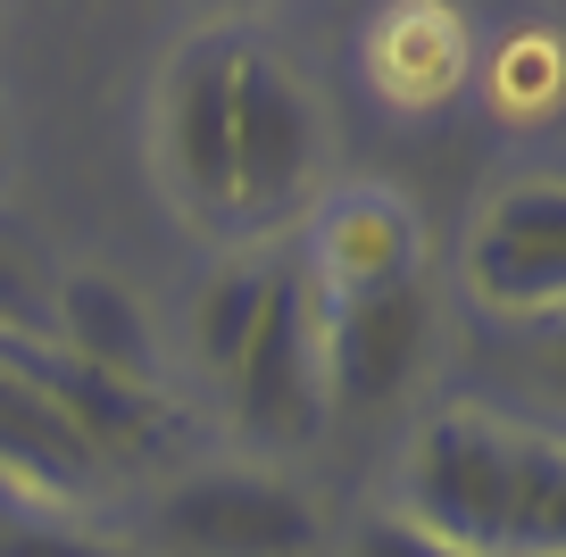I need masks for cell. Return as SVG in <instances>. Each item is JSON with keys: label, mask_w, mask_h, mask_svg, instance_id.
<instances>
[{"label": "cell", "mask_w": 566, "mask_h": 557, "mask_svg": "<svg viewBox=\"0 0 566 557\" xmlns=\"http://www.w3.org/2000/svg\"><path fill=\"white\" fill-rule=\"evenodd\" d=\"M450 557H558L566 540V450L525 424L450 408L417 433L400 507Z\"/></svg>", "instance_id": "6da1fadb"}, {"label": "cell", "mask_w": 566, "mask_h": 557, "mask_svg": "<svg viewBox=\"0 0 566 557\" xmlns=\"http://www.w3.org/2000/svg\"><path fill=\"white\" fill-rule=\"evenodd\" d=\"M325 150L317 101L266 42H233V217L226 225H275L308 192Z\"/></svg>", "instance_id": "7a4b0ae2"}, {"label": "cell", "mask_w": 566, "mask_h": 557, "mask_svg": "<svg viewBox=\"0 0 566 557\" xmlns=\"http://www.w3.org/2000/svg\"><path fill=\"white\" fill-rule=\"evenodd\" d=\"M150 540L167 557H308L317 549V507L283 474L259 466H200L167 483Z\"/></svg>", "instance_id": "3957f363"}, {"label": "cell", "mask_w": 566, "mask_h": 557, "mask_svg": "<svg viewBox=\"0 0 566 557\" xmlns=\"http://www.w3.org/2000/svg\"><path fill=\"white\" fill-rule=\"evenodd\" d=\"M424 333H433V299H424L417 275L317 299V391H325V408H384L417 375Z\"/></svg>", "instance_id": "277c9868"}, {"label": "cell", "mask_w": 566, "mask_h": 557, "mask_svg": "<svg viewBox=\"0 0 566 557\" xmlns=\"http://www.w3.org/2000/svg\"><path fill=\"white\" fill-rule=\"evenodd\" d=\"M226 408L242 417V433L259 441H308L325 417V391H317V299H308L301 266H283L275 292H266L259 333L242 341L226 383Z\"/></svg>", "instance_id": "5b68a950"}, {"label": "cell", "mask_w": 566, "mask_h": 557, "mask_svg": "<svg viewBox=\"0 0 566 557\" xmlns=\"http://www.w3.org/2000/svg\"><path fill=\"white\" fill-rule=\"evenodd\" d=\"M467 292L492 316H549L566 299V192L549 175L483 200L467 233Z\"/></svg>", "instance_id": "8992f818"}, {"label": "cell", "mask_w": 566, "mask_h": 557, "mask_svg": "<svg viewBox=\"0 0 566 557\" xmlns=\"http://www.w3.org/2000/svg\"><path fill=\"white\" fill-rule=\"evenodd\" d=\"M101 474L108 458L51 391V341L0 333V483H18L25 500H84Z\"/></svg>", "instance_id": "52a82bcc"}, {"label": "cell", "mask_w": 566, "mask_h": 557, "mask_svg": "<svg viewBox=\"0 0 566 557\" xmlns=\"http://www.w3.org/2000/svg\"><path fill=\"white\" fill-rule=\"evenodd\" d=\"M233 42L200 34L159 84V158L200 217H233Z\"/></svg>", "instance_id": "ba28073f"}, {"label": "cell", "mask_w": 566, "mask_h": 557, "mask_svg": "<svg viewBox=\"0 0 566 557\" xmlns=\"http://www.w3.org/2000/svg\"><path fill=\"white\" fill-rule=\"evenodd\" d=\"M417 275V209L400 192H334L317 209V242H308V283L317 299L334 292H375V283H408Z\"/></svg>", "instance_id": "9c48e42d"}, {"label": "cell", "mask_w": 566, "mask_h": 557, "mask_svg": "<svg viewBox=\"0 0 566 557\" xmlns=\"http://www.w3.org/2000/svg\"><path fill=\"white\" fill-rule=\"evenodd\" d=\"M51 349L67 366H84V375H101L108 391H134V400H150V383H159L150 325H142L134 292L117 275H67L59 283V341Z\"/></svg>", "instance_id": "30bf717a"}, {"label": "cell", "mask_w": 566, "mask_h": 557, "mask_svg": "<svg viewBox=\"0 0 566 557\" xmlns=\"http://www.w3.org/2000/svg\"><path fill=\"white\" fill-rule=\"evenodd\" d=\"M367 67L391 101H442L467 67V42H459V18L450 9H391L367 42Z\"/></svg>", "instance_id": "8fae6325"}, {"label": "cell", "mask_w": 566, "mask_h": 557, "mask_svg": "<svg viewBox=\"0 0 566 557\" xmlns=\"http://www.w3.org/2000/svg\"><path fill=\"white\" fill-rule=\"evenodd\" d=\"M275 275H283V259H233V266H217V275L200 283V299H192V358L209 366L217 383L233 375L242 341L259 333V316H266V292H275Z\"/></svg>", "instance_id": "7c38bea8"}, {"label": "cell", "mask_w": 566, "mask_h": 557, "mask_svg": "<svg viewBox=\"0 0 566 557\" xmlns=\"http://www.w3.org/2000/svg\"><path fill=\"white\" fill-rule=\"evenodd\" d=\"M549 92H558L549 42H542V34H525L509 59H500V75H492V101H500V108H516V117H542V108H549Z\"/></svg>", "instance_id": "4fadbf2b"}, {"label": "cell", "mask_w": 566, "mask_h": 557, "mask_svg": "<svg viewBox=\"0 0 566 557\" xmlns=\"http://www.w3.org/2000/svg\"><path fill=\"white\" fill-rule=\"evenodd\" d=\"M358 557H450L442 540H424L408 516H375L367 533H358Z\"/></svg>", "instance_id": "5bb4252c"}, {"label": "cell", "mask_w": 566, "mask_h": 557, "mask_svg": "<svg viewBox=\"0 0 566 557\" xmlns=\"http://www.w3.org/2000/svg\"><path fill=\"white\" fill-rule=\"evenodd\" d=\"M0 557H101V549L51 533V524H9V533H0Z\"/></svg>", "instance_id": "9a60e30c"}]
</instances>
